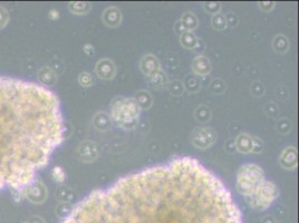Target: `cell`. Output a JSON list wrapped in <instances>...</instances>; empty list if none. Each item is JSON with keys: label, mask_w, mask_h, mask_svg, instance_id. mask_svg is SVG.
<instances>
[{"label": "cell", "mask_w": 299, "mask_h": 223, "mask_svg": "<svg viewBox=\"0 0 299 223\" xmlns=\"http://www.w3.org/2000/svg\"><path fill=\"white\" fill-rule=\"evenodd\" d=\"M62 223L244 222L216 174L192 157H177L94 191Z\"/></svg>", "instance_id": "1"}, {"label": "cell", "mask_w": 299, "mask_h": 223, "mask_svg": "<svg viewBox=\"0 0 299 223\" xmlns=\"http://www.w3.org/2000/svg\"><path fill=\"white\" fill-rule=\"evenodd\" d=\"M141 109L135 99H124L118 97L111 104V116L121 127L132 129L137 126V123L141 114Z\"/></svg>", "instance_id": "2"}, {"label": "cell", "mask_w": 299, "mask_h": 223, "mask_svg": "<svg viewBox=\"0 0 299 223\" xmlns=\"http://www.w3.org/2000/svg\"><path fill=\"white\" fill-rule=\"evenodd\" d=\"M265 181L264 170L256 164L242 165L237 175V190L248 200Z\"/></svg>", "instance_id": "3"}, {"label": "cell", "mask_w": 299, "mask_h": 223, "mask_svg": "<svg viewBox=\"0 0 299 223\" xmlns=\"http://www.w3.org/2000/svg\"><path fill=\"white\" fill-rule=\"evenodd\" d=\"M279 195L278 188L273 182L269 181H264L258 188H257L256 192L250 199L247 200L251 208H254L255 210H261L264 211L266 209H268L272 204L276 201V199Z\"/></svg>", "instance_id": "4"}, {"label": "cell", "mask_w": 299, "mask_h": 223, "mask_svg": "<svg viewBox=\"0 0 299 223\" xmlns=\"http://www.w3.org/2000/svg\"><path fill=\"white\" fill-rule=\"evenodd\" d=\"M217 141V133L211 127H198L191 134V142L201 150L208 148Z\"/></svg>", "instance_id": "5"}, {"label": "cell", "mask_w": 299, "mask_h": 223, "mask_svg": "<svg viewBox=\"0 0 299 223\" xmlns=\"http://www.w3.org/2000/svg\"><path fill=\"white\" fill-rule=\"evenodd\" d=\"M140 68H141L142 73L149 78H152L156 76L160 73V63H158L157 58L152 54L146 55L142 58L141 63H140Z\"/></svg>", "instance_id": "6"}, {"label": "cell", "mask_w": 299, "mask_h": 223, "mask_svg": "<svg viewBox=\"0 0 299 223\" xmlns=\"http://www.w3.org/2000/svg\"><path fill=\"white\" fill-rule=\"evenodd\" d=\"M96 74L102 80H112L116 75L115 64L109 58H103L96 64Z\"/></svg>", "instance_id": "7"}, {"label": "cell", "mask_w": 299, "mask_h": 223, "mask_svg": "<svg viewBox=\"0 0 299 223\" xmlns=\"http://www.w3.org/2000/svg\"><path fill=\"white\" fill-rule=\"evenodd\" d=\"M297 151L294 146H289L286 147L285 150L282 152L279 157V162L280 165H282L284 169L287 170H294L297 167L298 164V157H297Z\"/></svg>", "instance_id": "8"}, {"label": "cell", "mask_w": 299, "mask_h": 223, "mask_svg": "<svg viewBox=\"0 0 299 223\" xmlns=\"http://www.w3.org/2000/svg\"><path fill=\"white\" fill-rule=\"evenodd\" d=\"M79 156H81V160L86 163L95 161L99 156V148L96 144L90 141L82 143L79 146Z\"/></svg>", "instance_id": "9"}, {"label": "cell", "mask_w": 299, "mask_h": 223, "mask_svg": "<svg viewBox=\"0 0 299 223\" xmlns=\"http://www.w3.org/2000/svg\"><path fill=\"white\" fill-rule=\"evenodd\" d=\"M103 21L110 27H118L122 22V13L121 10L116 7L107 8L103 15Z\"/></svg>", "instance_id": "10"}, {"label": "cell", "mask_w": 299, "mask_h": 223, "mask_svg": "<svg viewBox=\"0 0 299 223\" xmlns=\"http://www.w3.org/2000/svg\"><path fill=\"white\" fill-rule=\"evenodd\" d=\"M192 69L197 75L205 76L211 72V64H210V60L205 56L199 55L193 60Z\"/></svg>", "instance_id": "11"}, {"label": "cell", "mask_w": 299, "mask_h": 223, "mask_svg": "<svg viewBox=\"0 0 299 223\" xmlns=\"http://www.w3.org/2000/svg\"><path fill=\"white\" fill-rule=\"evenodd\" d=\"M235 146L236 150L241 153H250L252 146V137L246 133L240 134V135L236 138Z\"/></svg>", "instance_id": "12"}, {"label": "cell", "mask_w": 299, "mask_h": 223, "mask_svg": "<svg viewBox=\"0 0 299 223\" xmlns=\"http://www.w3.org/2000/svg\"><path fill=\"white\" fill-rule=\"evenodd\" d=\"M180 39H181L182 46H183L184 48H188V49H194L195 46H197V44H198V40H199L197 37H195L193 32L190 30L184 31L183 34L180 36Z\"/></svg>", "instance_id": "13"}, {"label": "cell", "mask_w": 299, "mask_h": 223, "mask_svg": "<svg viewBox=\"0 0 299 223\" xmlns=\"http://www.w3.org/2000/svg\"><path fill=\"white\" fill-rule=\"evenodd\" d=\"M273 47L276 53H279V54L286 53L289 48L288 39L284 35L276 36L274 39V43H273Z\"/></svg>", "instance_id": "14"}, {"label": "cell", "mask_w": 299, "mask_h": 223, "mask_svg": "<svg viewBox=\"0 0 299 223\" xmlns=\"http://www.w3.org/2000/svg\"><path fill=\"white\" fill-rule=\"evenodd\" d=\"M180 21L184 25V27L186 28V30H190V31L194 30L195 28H197L198 25H199L198 18L195 17V15L192 12H185L184 15L181 17Z\"/></svg>", "instance_id": "15"}, {"label": "cell", "mask_w": 299, "mask_h": 223, "mask_svg": "<svg viewBox=\"0 0 299 223\" xmlns=\"http://www.w3.org/2000/svg\"><path fill=\"white\" fill-rule=\"evenodd\" d=\"M135 101H137V103L139 104L141 110H147L152 105V97L146 91H140L137 96H135Z\"/></svg>", "instance_id": "16"}, {"label": "cell", "mask_w": 299, "mask_h": 223, "mask_svg": "<svg viewBox=\"0 0 299 223\" xmlns=\"http://www.w3.org/2000/svg\"><path fill=\"white\" fill-rule=\"evenodd\" d=\"M212 26L214 29L217 30H224L227 27V20H226V16L222 15V13L218 12L216 15H213L212 17Z\"/></svg>", "instance_id": "17"}, {"label": "cell", "mask_w": 299, "mask_h": 223, "mask_svg": "<svg viewBox=\"0 0 299 223\" xmlns=\"http://www.w3.org/2000/svg\"><path fill=\"white\" fill-rule=\"evenodd\" d=\"M69 9L75 13H77V15H84V13H86L90 11L91 6L90 3L87 2H72L69 4Z\"/></svg>", "instance_id": "18"}, {"label": "cell", "mask_w": 299, "mask_h": 223, "mask_svg": "<svg viewBox=\"0 0 299 223\" xmlns=\"http://www.w3.org/2000/svg\"><path fill=\"white\" fill-rule=\"evenodd\" d=\"M78 81H79V84H81V85L84 87H90L93 85V78L88 73L81 74V75H79Z\"/></svg>", "instance_id": "19"}, {"label": "cell", "mask_w": 299, "mask_h": 223, "mask_svg": "<svg viewBox=\"0 0 299 223\" xmlns=\"http://www.w3.org/2000/svg\"><path fill=\"white\" fill-rule=\"evenodd\" d=\"M53 179L55 181H57V182H63V181L65 180V172L63 171L62 167L59 166H56L53 169Z\"/></svg>", "instance_id": "20"}, {"label": "cell", "mask_w": 299, "mask_h": 223, "mask_svg": "<svg viewBox=\"0 0 299 223\" xmlns=\"http://www.w3.org/2000/svg\"><path fill=\"white\" fill-rule=\"evenodd\" d=\"M277 128L280 133H288L292 128V124L287 119H280L278 122Z\"/></svg>", "instance_id": "21"}, {"label": "cell", "mask_w": 299, "mask_h": 223, "mask_svg": "<svg viewBox=\"0 0 299 223\" xmlns=\"http://www.w3.org/2000/svg\"><path fill=\"white\" fill-rule=\"evenodd\" d=\"M263 150H264V143L261 142V139H259L258 137H252L251 152L260 153Z\"/></svg>", "instance_id": "22"}, {"label": "cell", "mask_w": 299, "mask_h": 223, "mask_svg": "<svg viewBox=\"0 0 299 223\" xmlns=\"http://www.w3.org/2000/svg\"><path fill=\"white\" fill-rule=\"evenodd\" d=\"M220 8H221L220 4L216 3V2H209V3H205V9H207V10H208L209 12L214 13V15H216V13L219 12V10H220Z\"/></svg>", "instance_id": "23"}, {"label": "cell", "mask_w": 299, "mask_h": 223, "mask_svg": "<svg viewBox=\"0 0 299 223\" xmlns=\"http://www.w3.org/2000/svg\"><path fill=\"white\" fill-rule=\"evenodd\" d=\"M259 7L263 9L264 11H270L275 7V2H270V1L259 2Z\"/></svg>", "instance_id": "24"}, {"label": "cell", "mask_w": 299, "mask_h": 223, "mask_svg": "<svg viewBox=\"0 0 299 223\" xmlns=\"http://www.w3.org/2000/svg\"><path fill=\"white\" fill-rule=\"evenodd\" d=\"M174 30H175V32H176V34H177V35H180V36H181L182 34H183V32H184V31H186V28L184 27V25H183V24H182V22H181V21H177V22H176V24H175V27H174Z\"/></svg>", "instance_id": "25"}, {"label": "cell", "mask_w": 299, "mask_h": 223, "mask_svg": "<svg viewBox=\"0 0 299 223\" xmlns=\"http://www.w3.org/2000/svg\"><path fill=\"white\" fill-rule=\"evenodd\" d=\"M84 52H85L87 55H94V47H93L92 45H90V44H87V45H85L84 46Z\"/></svg>", "instance_id": "26"}, {"label": "cell", "mask_w": 299, "mask_h": 223, "mask_svg": "<svg viewBox=\"0 0 299 223\" xmlns=\"http://www.w3.org/2000/svg\"><path fill=\"white\" fill-rule=\"evenodd\" d=\"M1 189H2V187H1V182H0V190H1Z\"/></svg>", "instance_id": "27"}]
</instances>
